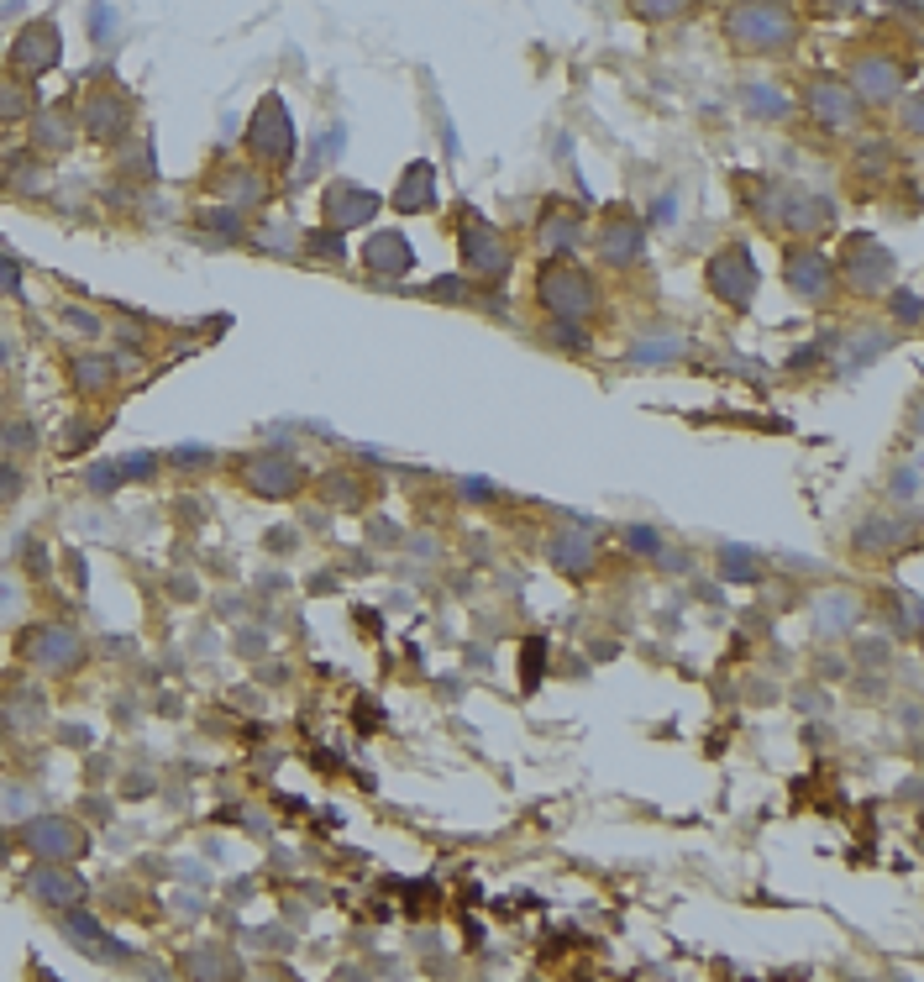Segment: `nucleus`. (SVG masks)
<instances>
[{"mask_svg": "<svg viewBox=\"0 0 924 982\" xmlns=\"http://www.w3.org/2000/svg\"><path fill=\"white\" fill-rule=\"evenodd\" d=\"M168 462H173V468H205V462H215V452H210V447H173Z\"/></svg>", "mask_w": 924, "mask_h": 982, "instance_id": "nucleus-23", "label": "nucleus"}, {"mask_svg": "<svg viewBox=\"0 0 924 982\" xmlns=\"http://www.w3.org/2000/svg\"><path fill=\"white\" fill-rule=\"evenodd\" d=\"M368 263H373V273H404L410 269V242L394 237V231H383V237L368 242Z\"/></svg>", "mask_w": 924, "mask_h": 982, "instance_id": "nucleus-14", "label": "nucleus"}, {"mask_svg": "<svg viewBox=\"0 0 924 982\" xmlns=\"http://www.w3.org/2000/svg\"><path fill=\"white\" fill-rule=\"evenodd\" d=\"M893 311H898L903 321H914V315H919V305H914V294H898V305H893Z\"/></svg>", "mask_w": 924, "mask_h": 982, "instance_id": "nucleus-33", "label": "nucleus"}, {"mask_svg": "<svg viewBox=\"0 0 924 982\" xmlns=\"http://www.w3.org/2000/svg\"><path fill=\"white\" fill-rule=\"evenodd\" d=\"M63 935L74 945H89V951H100V956H126V945H116V941H105V930H100V920H89V914H79L74 903L63 909Z\"/></svg>", "mask_w": 924, "mask_h": 982, "instance_id": "nucleus-12", "label": "nucleus"}, {"mask_svg": "<svg viewBox=\"0 0 924 982\" xmlns=\"http://www.w3.org/2000/svg\"><path fill=\"white\" fill-rule=\"evenodd\" d=\"M26 846L37 851L42 861H74L79 851H89V836H84L74 819H32L26 825Z\"/></svg>", "mask_w": 924, "mask_h": 982, "instance_id": "nucleus-4", "label": "nucleus"}, {"mask_svg": "<svg viewBox=\"0 0 924 982\" xmlns=\"http://www.w3.org/2000/svg\"><path fill=\"white\" fill-rule=\"evenodd\" d=\"M0 284H5V290H11V294L21 290V279H16V263H11V258H5V252H0Z\"/></svg>", "mask_w": 924, "mask_h": 982, "instance_id": "nucleus-31", "label": "nucleus"}, {"mask_svg": "<svg viewBox=\"0 0 924 982\" xmlns=\"http://www.w3.org/2000/svg\"><path fill=\"white\" fill-rule=\"evenodd\" d=\"M462 494H467V500H494V489H488L483 479H467L462 483Z\"/></svg>", "mask_w": 924, "mask_h": 982, "instance_id": "nucleus-32", "label": "nucleus"}, {"mask_svg": "<svg viewBox=\"0 0 924 982\" xmlns=\"http://www.w3.org/2000/svg\"><path fill=\"white\" fill-rule=\"evenodd\" d=\"M625 542L635 546V552H656V546H662V542H656V531H646V525H630Z\"/></svg>", "mask_w": 924, "mask_h": 982, "instance_id": "nucleus-27", "label": "nucleus"}, {"mask_svg": "<svg viewBox=\"0 0 924 982\" xmlns=\"http://www.w3.org/2000/svg\"><path fill=\"white\" fill-rule=\"evenodd\" d=\"M546 336H551L557 347H567V353H578V347H588V336H583V326H578V321H557V315H551V326H546Z\"/></svg>", "mask_w": 924, "mask_h": 982, "instance_id": "nucleus-20", "label": "nucleus"}, {"mask_svg": "<svg viewBox=\"0 0 924 982\" xmlns=\"http://www.w3.org/2000/svg\"><path fill=\"white\" fill-rule=\"evenodd\" d=\"M152 468H158V458H152V452H131V458L116 462V473H121V479H147Z\"/></svg>", "mask_w": 924, "mask_h": 982, "instance_id": "nucleus-24", "label": "nucleus"}, {"mask_svg": "<svg viewBox=\"0 0 924 982\" xmlns=\"http://www.w3.org/2000/svg\"><path fill=\"white\" fill-rule=\"evenodd\" d=\"M74 378H79V389H105V384L116 378V368H110L105 357H79V363H74Z\"/></svg>", "mask_w": 924, "mask_h": 982, "instance_id": "nucleus-19", "label": "nucleus"}, {"mask_svg": "<svg viewBox=\"0 0 924 982\" xmlns=\"http://www.w3.org/2000/svg\"><path fill=\"white\" fill-rule=\"evenodd\" d=\"M788 284H793L803 300H824L830 294V263L819 252H793L788 258Z\"/></svg>", "mask_w": 924, "mask_h": 982, "instance_id": "nucleus-10", "label": "nucleus"}, {"mask_svg": "<svg viewBox=\"0 0 924 982\" xmlns=\"http://www.w3.org/2000/svg\"><path fill=\"white\" fill-rule=\"evenodd\" d=\"M431 294H446V300H467V284H457V279H436V284H431Z\"/></svg>", "mask_w": 924, "mask_h": 982, "instance_id": "nucleus-30", "label": "nucleus"}, {"mask_svg": "<svg viewBox=\"0 0 924 982\" xmlns=\"http://www.w3.org/2000/svg\"><path fill=\"white\" fill-rule=\"evenodd\" d=\"M16 69H26V74H37V69H53L58 63V26L53 21H32L26 32L16 37Z\"/></svg>", "mask_w": 924, "mask_h": 982, "instance_id": "nucleus-6", "label": "nucleus"}, {"mask_svg": "<svg viewBox=\"0 0 924 982\" xmlns=\"http://www.w3.org/2000/svg\"><path fill=\"white\" fill-rule=\"evenodd\" d=\"M599 252H604L609 263H635V258H641V227L609 221V227L599 231Z\"/></svg>", "mask_w": 924, "mask_h": 982, "instance_id": "nucleus-13", "label": "nucleus"}, {"mask_svg": "<svg viewBox=\"0 0 924 982\" xmlns=\"http://www.w3.org/2000/svg\"><path fill=\"white\" fill-rule=\"evenodd\" d=\"M305 248H310V258H320V263H341V237H331V231H320V237H310V242H305Z\"/></svg>", "mask_w": 924, "mask_h": 982, "instance_id": "nucleus-25", "label": "nucleus"}, {"mask_svg": "<svg viewBox=\"0 0 924 982\" xmlns=\"http://www.w3.org/2000/svg\"><path fill=\"white\" fill-rule=\"evenodd\" d=\"M541 668H546V636H530L520 651V689L530 693L536 683H541Z\"/></svg>", "mask_w": 924, "mask_h": 982, "instance_id": "nucleus-17", "label": "nucleus"}, {"mask_svg": "<svg viewBox=\"0 0 924 982\" xmlns=\"http://www.w3.org/2000/svg\"><path fill=\"white\" fill-rule=\"evenodd\" d=\"M462 258H467V269L478 273V279H499V273L509 269V242H504L494 227L467 221V231H462Z\"/></svg>", "mask_w": 924, "mask_h": 982, "instance_id": "nucleus-5", "label": "nucleus"}, {"mask_svg": "<svg viewBox=\"0 0 924 982\" xmlns=\"http://www.w3.org/2000/svg\"><path fill=\"white\" fill-rule=\"evenodd\" d=\"M116 483H121V473H116V462H95V468H89V489H116Z\"/></svg>", "mask_w": 924, "mask_h": 982, "instance_id": "nucleus-26", "label": "nucleus"}, {"mask_svg": "<svg viewBox=\"0 0 924 982\" xmlns=\"http://www.w3.org/2000/svg\"><path fill=\"white\" fill-rule=\"evenodd\" d=\"M688 0H635V11H646V16H662V11H683Z\"/></svg>", "mask_w": 924, "mask_h": 982, "instance_id": "nucleus-28", "label": "nucleus"}, {"mask_svg": "<svg viewBox=\"0 0 924 982\" xmlns=\"http://www.w3.org/2000/svg\"><path fill=\"white\" fill-rule=\"evenodd\" d=\"M788 32H793V21L782 16V11H772V5L735 16V37H740V42H756V48H767V42H782Z\"/></svg>", "mask_w": 924, "mask_h": 982, "instance_id": "nucleus-9", "label": "nucleus"}, {"mask_svg": "<svg viewBox=\"0 0 924 982\" xmlns=\"http://www.w3.org/2000/svg\"><path fill=\"white\" fill-rule=\"evenodd\" d=\"M593 279H588L583 269H572V263H551V269L541 273V305L557 321H583L588 311H593Z\"/></svg>", "mask_w": 924, "mask_h": 982, "instance_id": "nucleus-1", "label": "nucleus"}, {"mask_svg": "<svg viewBox=\"0 0 924 982\" xmlns=\"http://www.w3.org/2000/svg\"><path fill=\"white\" fill-rule=\"evenodd\" d=\"M326 210H331V227H362V221L378 210V195L352 189V185H336L331 200H326Z\"/></svg>", "mask_w": 924, "mask_h": 982, "instance_id": "nucleus-11", "label": "nucleus"}, {"mask_svg": "<svg viewBox=\"0 0 924 982\" xmlns=\"http://www.w3.org/2000/svg\"><path fill=\"white\" fill-rule=\"evenodd\" d=\"M299 483H305V468L294 458H284V452H257V458H247V489L263 494V500H289Z\"/></svg>", "mask_w": 924, "mask_h": 982, "instance_id": "nucleus-3", "label": "nucleus"}, {"mask_svg": "<svg viewBox=\"0 0 924 982\" xmlns=\"http://www.w3.org/2000/svg\"><path fill=\"white\" fill-rule=\"evenodd\" d=\"M16 489H21V473L11 468V462H0V500H11Z\"/></svg>", "mask_w": 924, "mask_h": 982, "instance_id": "nucleus-29", "label": "nucleus"}, {"mask_svg": "<svg viewBox=\"0 0 924 982\" xmlns=\"http://www.w3.org/2000/svg\"><path fill=\"white\" fill-rule=\"evenodd\" d=\"M719 567H725V573H730V578H756V557H746V546H725V552H719Z\"/></svg>", "mask_w": 924, "mask_h": 982, "instance_id": "nucleus-21", "label": "nucleus"}, {"mask_svg": "<svg viewBox=\"0 0 924 982\" xmlns=\"http://www.w3.org/2000/svg\"><path fill=\"white\" fill-rule=\"evenodd\" d=\"M851 626V620H856V605H851V599H830V605L819 609V630H830V626Z\"/></svg>", "mask_w": 924, "mask_h": 982, "instance_id": "nucleus-22", "label": "nucleus"}, {"mask_svg": "<svg viewBox=\"0 0 924 982\" xmlns=\"http://www.w3.org/2000/svg\"><path fill=\"white\" fill-rule=\"evenodd\" d=\"M26 657L42 662V668H74L79 662V636L63 626H47V630H32V641H26Z\"/></svg>", "mask_w": 924, "mask_h": 982, "instance_id": "nucleus-8", "label": "nucleus"}, {"mask_svg": "<svg viewBox=\"0 0 924 982\" xmlns=\"http://www.w3.org/2000/svg\"><path fill=\"white\" fill-rule=\"evenodd\" d=\"M635 363H672V357H683V336L677 332H656V336H641L635 347H630Z\"/></svg>", "mask_w": 924, "mask_h": 982, "instance_id": "nucleus-15", "label": "nucleus"}, {"mask_svg": "<svg viewBox=\"0 0 924 982\" xmlns=\"http://www.w3.org/2000/svg\"><path fill=\"white\" fill-rule=\"evenodd\" d=\"M709 284H714V294H719L725 305L746 311V305H751V294H756V263L746 258V248H725V252H719V258L709 263Z\"/></svg>", "mask_w": 924, "mask_h": 982, "instance_id": "nucleus-2", "label": "nucleus"}, {"mask_svg": "<svg viewBox=\"0 0 924 982\" xmlns=\"http://www.w3.org/2000/svg\"><path fill=\"white\" fill-rule=\"evenodd\" d=\"M551 563L562 567V573H583L593 563V552H588V536L583 531H572V536H557L551 542Z\"/></svg>", "mask_w": 924, "mask_h": 982, "instance_id": "nucleus-16", "label": "nucleus"}, {"mask_svg": "<svg viewBox=\"0 0 924 982\" xmlns=\"http://www.w3.org/2000/svg\"><path fill=\"white\" fill-rule=\"evenodd\" d=\"M26 888H32V899L47 903V909H68V903L84 893V882L74 878V872H63V861H42Z\"/></svg>", "mask_w": 924, "mask_h": 982, "instance_id": "nucleus-7", "label": "nucleus"}, {"mask_svg": "<svg viewBox=\"0 0 924 982\" xmlns=\"http://www.w3.org/2000/svg\"><path fill=\"white\" fill-rule=\"evenodd\" d=\"M399 206H404V210L431 206V168H425V164L410 168V179H404V195H399Z\"/></svg>", "mask_w": 924, "mask_h": 982, "instance_id": "nucleus-18", "label": "nucleus"}, {"mask_svg": "<svg viewBox=\"0 0 924 982\" xmlns=\"http://www.w3.org/2000/svg\"><path fill=\"white\" fill-rule=\"evenodd\" d=\"M0 857H5V830H0Z\"/></svg>", "mask_w": 924, "mask_h": 982, "instance_id": "nucleus-34", "label": "nucleus"}]
</instances>
